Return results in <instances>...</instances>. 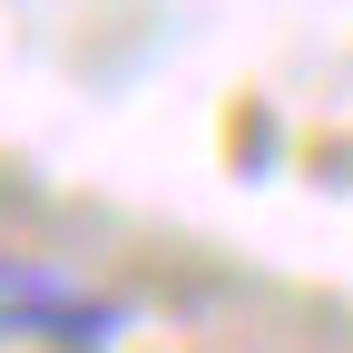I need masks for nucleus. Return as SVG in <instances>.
Wrapping results in <instances>:
<instances>
[{
	"label": "nucleus",
	"mask_w": 353,
	"mask_h": 353,
	"mask_svg": "<svg viewBox=\"0 0 353 353\" xmlns=\"http://www.w3.org/2000/svg\"><path fill=\"white\" fill-rule=\"evenodd\" d=\"M118 304L59 255H0V353H99Z\"/></svg>",
	"instance_id": "obj_1"
}]
</instances>
